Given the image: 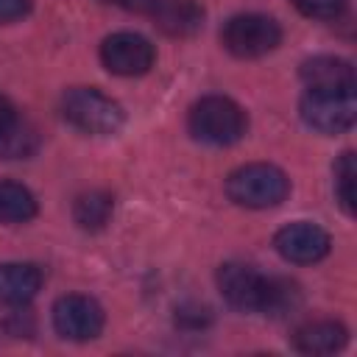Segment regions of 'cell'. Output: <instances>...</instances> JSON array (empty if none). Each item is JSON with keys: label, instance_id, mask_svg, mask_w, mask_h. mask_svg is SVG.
Instances as JSON below:
<instances>
[{"label": "cell", "instance_id": "6da1fadb", "mask_svg": "<svg viewBox=\"0 0 357 357\" xmlns=\"http://www.w3.org/2000/svg\"><path fill=\"white\" fill-rule=\"evenodd\" d=\"M226 192L237 206L245 209H268L279 206L290 192V178L276 165L254 162L245 167H237L226 178Z\"/></svg>", "mask_w": 357, "mask_h": 357}, {"label": "cell", "instance_id": "7a4b0ae2", "mask_svg": "<svg viewBox=\"0 0 357 357\" xmlns=\"http://www.w3.org/2000/svg\"><path fill=\"white\" fill-rule=\"evenodd\" d=\"M190 134L206 145H231L245 134V112L223 95H206L190 109Z\"/></svg>", "mask_w": 357, "mask_h": 357}, {"label": "cell", "instance_id": "3957f363", "mask_svg": "<svg viewBox=\"0 0 357 357\" xmlns=\"http://www.w3.org/2000/svg\"><path fill=\"white\" fill-rule=\"evenodd\" d=\"M64 120L84 134H114L123 126V109L92 86H75L61 100Z\"/></svg>", "mask_w": 357, "mask_h": 357}, {"label": "cell", "instance_id": "277c9868", "mask_svg": "<svg viewBox=\"0 0 357 357\" xmlns=\"http://www.w3.org/2000/svg\"><path fill=\"white\" fill-rule=\"evenodd\" d=\"M223 47L237 59H259L282 42V28L265 14H237L220 31Z\"/></svg>", "mask_w": 357, "mask_h": 357}, {"label": "cell", "instance_id": "5b68a950", "mask_svg": "<svg viewBox=\"0 0 357 357\" xmlns=\"http://www.w3.org/2000/svg\"><path fill=\"white\" fill-rule=\"evenodd\" d=\"M298 112L310 128H315L321 134H343L357 120V98H354V92L307 89Z\"/></svg>", "mask_w": 357, "mask_h": 357}, {"label": "cell", "instance_id": "8992f818", "mask_svg": "<svg viewBox=\"0 0 357 357\" xmlns=\"http://www.w3.org/2000/svg\"><path fill=\"white\" fill-rule=\"evenodd\" d=\"M153 59H156L153 45L145 36L131 33V31L112 33L100 45V61L114 75H128V78L145 75L153 67Z\"/></svg>", "mask_w": 357, "mask_h": 357}, {"label": "cell", "instance_id": "52a82bcc", "mask_svg": "<svg viewBox=\"0 0 357 357\" xmlns=\"http://www.w3.org/2000/svg\"><path fill=\"white\" fill-rule=\"evenodd\" d=\"M53 326L67 340H92L103 329V310L89 296H61L53 304Z\"/></svg>", "mask_w": 357, "mask_h": 357}, {"label": "cell", "instance_id": "ba28073f", "mask_svg": "<svg viewBox=\"0 0 357 357\" xmlns=\"http://www.w3.org/2000/svg\"><path fill=\"white\" fill-rule=\"evenodd\" d=\"M273 245L287 262L312 265V262H318V259H324L329 254L332 240L321 226L298 220V223H290V226L279 229L276 237H273Z\"/></svg>", "mask_w": 357, "mask_h": 357}, {"label": "cell", "instance_id": "9c48e42d", "mask_svg": "<svg viewBox=\"0 0 357 357\" xmlns=\"http://www.w3.org/2000/svg\"><path fill=\"white\" fill-rule=\"evenodd\" d=\"M262 284L265 276L259 271H254L245 262H226L218 271V290L220 296L243 312H254L259 310V298H262Z\"/></svg>", "mask_w": 357, "mask_h": 357}, {"label": "cell", "instance_id": "30bf717a", "mask_svg": "<svg viewBox=\"0 0 357 357\" xmlns=\"http://www.w3.org/2000/svg\"><path fill=\"white\" fill-rule=\"evenodd\" d=\"M301 78L310 89L354 92V67L335 56H315L301 64Z\"/></svg>", "mask_w": 357, "mask_h": 357}, {"label": "cell", "instance_id": "8fae6325", "mask_svg": "<svg viewBox=\"0 0 357 357\" xmlns=\"http://www.w3.org/2000/svg\"><path fill=\"white\" fill-rule=\"evenodd\" d=\"M42 287V271L31 262H3L0 265V304L20 307L28 304Z\"/></svg>", "mask_w": 357, "mask_h": 357}, {"label": "cell", "instance_id": "7c38bea8", "mask_svg": "<svg viewBox=\"0 0 357 357\" xmlns=\"http://www.w3.org/2000/svg\"><path fill=\"white\" fill-rule=\"evenodd\" d=\"M346 326L329 318L307 321L293 332V346L301 354H335L346 346Z\"/></svg>", "mask_w": 357, "mask_h": 357}, {"label": "cell", "instance_id": "4fadbf2b", "mask_svg": "<svg viewBox=\"0 0 357 357\" xmlns=\"http://www.w3.org/2000/svg\"><path fill=\"white\" fill-rule=\"evenodd\" d=\"M153 20L167 36H192L204 25V8L195 0H162L153 8Z\"/></svg>", "mask_w": 357, "mask_h": 357}, {"label": "cell", "instance_id": "5bb4252c", "mask_svg": "<svg viewBox=\"0 0 357 357\" xmlns=\"http://www.w3.org/2000/svg\"><path fill=\"white\" fill-rule=\"evenodd\" d=\"M298 307H301V287L293 279H287V276H265L259 312H265L271 318H284V315H293Z\"/></svg>", "mask_w": 357, "mask_h": 357}, {"label": "cell", "instance_id": "9a60e30c", "mask_svg": "<svg viewBox=\"0 0 357 357\" xmlns=\"http://www.w3.org/2000/svg\"><path fill=\"white\" fill-rule=\"evenodd\" d=\"M112 212H114V198L103 190H89L78 195L73 204V220L84 231H100L112 220Z\"/></svg>", "mask_w": 357, "mask_h": 357}, {"label": "cell", "instance_id": "2e32d148", "mask_svg": "<svg viewBox=\"0 0 357 357\" xmlns=\"http://www.w3.org/2000/svg\"><path fill=\"white\" fill-rule=\"evenodd\" d=\"M36 215V198L17 181H0V223H25Z\"/></svg>", "mask_w": 357, "mask_h": 357}, {"label": "cell", "instance_id": "e0dca14e", "mask_svg": "<svg viewBox=\"0 0 357 357\" xmlns=\"http://www.w3.org/2000/svg\"><path fill=\"white\" fill-rule=\"evenodd\" d=\"M39 148V134L31 123L17 120L8 131L0 134V156L3 159H22Z\"/></svg>", "mask_w": 357, "mask_h": 357}, {"label": "cell", "instance_id": "ac0fdd59", "mask_svg": "<svg viewBox=\"0 0 357 357\" xmlns=\"http://www.w3.org/2000/svg\"><path fill=\"white\" fill-rule=\"evenodd\" d=\"M354 178H357V165H354V153L346 151L337 165H335V195H337V204L354 215Z\"/></svg>", "mask_w": 357, "mask_h": 357}, {"label": "cell", "instance_id": "d6986e66", "mask_svg": "<svg viewBox=\"0 0 357 357\" xmlns=\"http://www.w3.org/2000/svg\"><path fill=\"white\" fill-rule=\"evenodd\" d=\"M293 6L310 20H337L346 11V0H293Z\"/></svg>", "mask_w": 357, "mask_h": 357}, {"label": "cell", "instance_id": "ffe728a7", "mask_svg": "<svg viewBox=\"0 0 357 357\" xmlns=\"http://www.w3.org/2000/svg\"><path fill=\"white\" fill-rule=\"evenodd\" d=\"M209 318H212L209 310L201 307V304H184V307L176 310V324H178L181 329H190V332L204 329V326L209 324Z\"/></svg>", "mask_w": 357, "mask_h": 357}, {"label": "cell", "instance_id": "44dd1931", "mask_svg": "<svg viewBox=\"0 0 357 357\" xmlns=\"http://www.w3.org/2000/svg\"><path fill=\"white\" fill-rule=\"evenodd\" d=\"M31 11V0H0V22H14Z\"/></svg>", "mask_w": 357, "mask_h": 357}, {"label": "cell", "instance_id": "7402d4cb", "mask_svg": "<svg viewBox=\"0 0 357 357\" xmlns=\"http://www.w3.org/2000/svg\"><path fill=\"white\" fill-rule=\"evenodd\" d=\"M17 120H20V114H17L14 103H11L6 95H0V134H3V131H8Z\"/></svg>", "mask_w": 357, "mask_h": 357}, {"label": "cell", "instance_id": "603a6c76", "mask_svg": "<svg viewBox=\"0 0 357 357\" xmlns=\"http://www.w3.org/2000/svg\"><path fill=\"white\" fill-rule=\"evenodd\" d=\"M100 3H117V6H126L128 0H100Z\"/></svg>", "mask_w": 357, "mask_h": 357}]
</instances>
